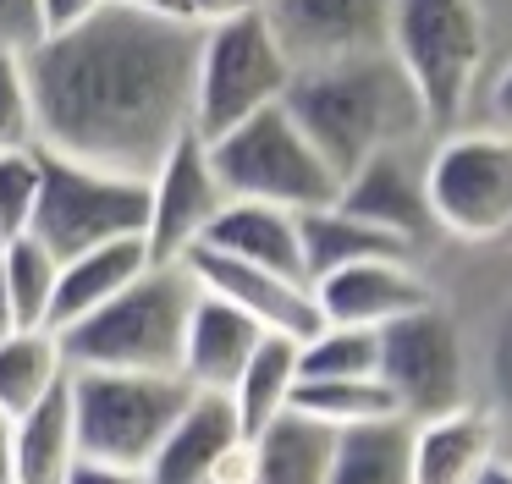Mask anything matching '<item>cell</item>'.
Here are the masks:
<instances>
[{
	"mask_svg": "<svg viewBox=\"0 0 512 484\" xmlns=\"http://www.w3.org/2000/svg\"><path fill=\"white\" fill-rule=\"evenodd\" d=\"M23 66L45 154L149 182L160 160L193 138L199 22L111 6L89 28L39 39Z\"/></svg>",
	"mask_w": 512,
	"mask_h": 484,
	"instance_id": "6da1fadb",
	"label": "cell"
},
{
	"mask_svg": "<svg viewBox=\"0 0 512 484\" xmlns=\"http://www.w3.org/2000/svg\"><path fill=\"white\" fill-rule=\"evenodd\" d=\"M287 116L320 149V160L336 171V182H347L375 154L408 149L430 127L424 99L413 94L408 72L391 61V50L364 55V61H342V66H320V72H298L287 94Z\"/></svg>",
	"mask_w": 512,
	"mask_h": 484,
	"instance_id": "7a4b0ae2",
	"label": "cell"
},
{
	"mask_svg": "<svg viewBox=\"0 0 512 484\" xmlns=\"http://www.w3.org/2000/svg\"><path fill=\"white\" fill-rule=\"evenodd\" d=\"M199 303L188 264H155L122 297L94 308L89 319L56 330L67 369L89 374H182V341Z\"/></svg>",
	"mask_w": 512,
	"mask_h": 484,
	"instance_id": "3957f363",
	"label": "cell"
},
{
	"mask_svg": "<svg viewBox=\"0 0 512 484\" xmlns=\"http://www.w3.org/2000/svg\"><path fill=\"white\" fill-rule=\"evenodd\" d=\"M292 61L281 50L265 11H248L237 22L199 28V72H193V138L215 143L243 121L287 105Z\"/></svg>",
	"mask_w": 512,
	"mask_h": 484,
	"instance_id": "277c9868",
	"label": "cell"
},
{
	"mask_svg": "<svg viewBox=\"0 0 512 484\" xmlns=\"http://www.w3.org/2000/svg\"><path fill=\"white\" fill-rule=\"evenodd\" d=\"M78 451L94 468H133L144 473L155 462L160 440L193 402V385L182 374H89L78 369L67 380Z\"/></svg>",
	"mask_w": 512,
	"mask_h": 484,
	"instance_id": "5b68a950",
	"label": "cell"
},
{
	"mask_svg": "<svg viewBox=\"0 0 512 484\" xmlns=\"http://www.w3.org/2000/svg\"><path fill=\"white\" fill-rule=\"evenodd\" d=\"M204 149H210V165L232 204H270V209H287V215H314V209H331L336 193H342L336 171L303 138V127L287 116V105L243 121L237 132L204 143Z\"/></svg>",
	"mask_w": 512,
	"mask_h": 484,
	"instance_id": "8992f818",
	"label": "cell"
},
{
	"mask_svg": "<svg viewBox=\"0 0 512 484\" xmlns=\"http://www.w3.org/2000/svg\"><path fill=\"white\" fill-rule=\"evenodd\" d=\"M391 61L424 99L430 127H446L474 94L485 66V11L479 0H391Z\"/></svg>",
	"mask_w": 512,
	"mask_h": 484,
	"instance_id": "52a82bcc",
	"label": "cell"
},
{
	"mask_svg": "<svg viewBox=\"0 0 512 484\" xmlns=\"http://www.w3.org/2000/svg\"><path fill=\"white\" fill-rule=\"evenodd\" d=\"M144 226H149V182L45 154V182H39V209L28 237L45 242L61 264L105 248V242L144 237Z\"/></svg>",
	"mask_w": 512,
	"mask_h": 484,
	"instance_id": "ba28073f",
	"label": "cell"
},
{
	"mask_svg": "<svg viewBox=\"0 0 512 484\" xmlns=\"http://www.w3.org/2000/svg\"><path fill=\"white\" fill-rule=\"evenodd\" d=\"M435 231L457 242H512V132H452L424 160Z\"/></svg>",
	"mask_w": 512,
	"mask_h": 484,
	"instance_id": "9c48e42d",
	"label": "cell"
},
{
	"mask_svg": "<svg viewBox=\"0 0 512 484\" xmlns=\"http://www.w3.org/2000/svg\"><path fill=\"white\" fill-rule=\"evenodd\" d=\"M380 385H386L397 418H408V424H430V418H446L474 402L463 330L441 303L380 330Z\"/></svg>",
	"mask_w": 512,
	"mask_h": 484,
	"instance_id": "30bf717a",
	"label": "cell"
},
{
	"mask_svg": "<svg viewBox=\"0 0 512 484\" xmlns=\"http://www.w3.org/2000/svg\"><path fill=\"white\" fill-rule=\"evenodd\" d=\"M232 204L210 165V149L199 138H182L177 149L160 160V171L149 176V259L155 264H188L204 248L210 226L221 220V209Z\"/></svg>",
	"mask_w": 512,
	"mask_h": 484,
	"instance_id": "8fae6325",
	"label": "cell"
},
{
	"mask_svg": "<svg viewBox=\"0 0 512 484\" xmlns=\"http://www.w3.org/2000/svg\"><path fill=\"white\" fill-rule=\"evenodd\" d=\"M292 72L364 61L391 50V0H265Z\"/></svg>",
	"mask_w": 512,
	"mask_h": 484,
	"instance_id": "7c38bea8",
	"label": "cell"
},
{
	"mask_svg": "<svg viewBox=\"0 0 512 484\" xmlns=\"http://www.w3.org/2000/svg\"><path fill=\"white\" fill-rule=\"evenodd\" d=\"M320 325H347V330H391L397 319L430 308V286L413 270V259H369V264H347L331 270L309 286Z\"/></svg>",
	"mask_w": 512,
	"mask_h": 484,
	"instance_id": "4fadbf2b",
	"label": "cell"
},
{
	"mask_svg": "<svg viewBox=\"0 0 512 484\" xmlns=\"http://www.w3.org/2000/svg\"><path fill=\"white\" fill-rule=\"evenodd\" d=\"M199 292L232 303L237 314H248L265 336H287V341H309L320 330V308H314V292L303 281H287V275L254 270V264L221 259V253H193L188 259Z\"/></svg>",
	"mask_w": 512,
	"mask_h": 484,
	"instance_id": "5bb4252c",
	"label": "cell"
},
{
	"mask_svg": "<svg viewBox=\"0 0 512 484\" xmlns=\"http://www.w3.org/2000/svg\"><path fill=\"white\" fill-rule=\"evenodd\" d=\"M336 209H347L353 220L386 231V237L408 242L419 253L424 231H435L430 198H424V160H413L408 149L375 154L369 165H358L336 193Z\"/></svg>",
	"mask_w": 512,
	"mask_h": 484,
	"instance_id": "9a60e30c",
	"label": "cell"
},
{
	"mask_svg": "<svg viewBox=\"0 0 512 484\" xmlns=\"http://www.w3.org/2000/svg\"><path fill=\"white\" fill-rule=\"evenodd\" d=\"M501 446L507 440L479 402L413 424V484H485L490 468L507 457Z\"/></svg>",
	"mask_w": 512,
	"mask_h": 484,
	"instance_id": "2e32d148",
	"label": "cell"
},
{
	"mask_svg": "<svg viewBox=\"0 0 512 484\" xmlns=\"http://www.w3.org/2000/svg\"><path fill=\"white\" fill-rule=\"evenodd\" d=\"M243 440L232 396L221 391H193V402L182 407V418L171 424V435L160 440L155 462H149V484H204L215 473V462Z\"/></svg>",
	"mask_w": 512,
	"mask_h": 484,
	"instance_id": "e0dca14e",
	"label": "cell"
},
{
	"mask_svg": "<svg viewBox=\"0 0 512 484\" xmlns=\"http://www.w3.org/2000/svg\"><path fill=\"white\" fill-rule=\"evenodd\" d=\"M259 341H265V330H259L248 314H237L232 303L199 292L193 319H188V341H182V380H188L193 391L232 396L237 374L248 369V358L259 352Z\"/></svg>",
	"mask_w": 512,
	"mask_h": 484,
	"instance_id": "ac0fdd59",
	"label": "cell"
},
{
	"mask_svg": "<svg viewBox=\"0 0 512 484\" xmlns=\"http://www.w3.org/2000/svg\"><path fill=\"white\" fill-rule=\"evenodd\" d=\"M204 253H221V259L254 264V270L309 286V270H303V215H287V209L226 204L221 220L210 226V237H204Z\"/></svg>",
	"mask_w": 512,
	"mask_h": 484,
	"instance_id": "d6986e66",
	"label": "cell"
},
{
	"mask_svg": "<svg viewBox=\"0 0 512 484\" xmlns=\"http://www.w3.org/2000/svg\"><path fill=\"white\" fill-rule=\"evenodd\" d=\"M155 270L149 259V242L144 237H127V242H105L94 253H78V259L61 264V281H56V314H50V330H67L78 319H89L94 308H105L111 297H122L138 275Z\"/></svg>",
	"mask_w": 512,
	"mask_h": 484,
	"instance_id": "ffe728a7",
	"label": "cell"
},
{
	"mask_svg": "<svg viewBox=\"0 0 512 484\" xmlns=\"http://www.w3.org/2000/svg\"><path fill=\"white\" fill-rule=\"evenodd\" d=\"M78 462L83 451H78V424H72V396L61 385L50 402H39L28 418L12 424V484H67L78 473Z\"/></svg>",
	"mask_w": 512,
	"mask_h": 484,
	"instance_id": "44dd1931",
	"label": "cell"
},
{
	"mask_svg": "<svg viewBox=\"0 0 512 484\" xmlns=\"http://www.w3.org/2000/svg\"><path fill=\"white\" fill-rule=\"evenodd\" d=\"M67 352H61L56 330H17L12 341H0V418L17 424L39 402L67 385Z\"/></svg>",
	"mask_w": 512,
	"mask_h": 484,
	"instance_id": "7402d4cb",
	"label": "cell"
},
{
	"mask_svg": "<svg viewBox=\"0 0 512 484\" xmlns=\"http://www.w3.org/2000/svg\"><path fill=\"white\" fill-rule=\"evenodd\" d=\"M369 259H413V248L386 237V231H375V226H364V220H353L336 204L303 215V270H309V286L331 270L369 264Z\"/></svg>",
	"mask_w": 512,
	"mask_h": 484,
	"instance_id": "603a6c76",
	"label": "cell"
},
{
	"mask_svg": "<svg viewBox=\"0 0 512 484\" xmlns=\"http://www.w3.org/2000/svg\"><path fill=\"white\" fill-rule=\"evenodd\" d=\"M292 391H298V341L287 336H265L259 352L248 358V369L237 374L232 385V407H237V424L243 435H265L270 424L292 413Z\"/></svg>",
	"mask_w": 512,
	"mask_h": 484,
	"instance_id": "cb8c5ba5",
	"label": "cell"
},
{
	"mask_svg": "<svg viewBox=\"0 0 512 484\" xmlns=\"http://www.w3.org/2000/svg\"><path fill=\"white\" fill-rule=\"evenodd\" d=\"M331 484H413V424L386 418L336 435Z\"/></svg>",
	"mask_w": 512,
	"mask_h": 484,
	"instance_id": "d4e9b609",
	"label": "cell"
},
{
	"mask_svg": "<svg viewBox=\"0 0 512 484\" xmlns=\"http://www.w3.org/2000/svg\"><path fill=\"white\" fill-rule=\"evenodd\" d=\"M331 451H336L331 429L287 413L265 435H254V462H259L254 484H331Z\"/></svg>",
	"mask_w": 512,
	"mask_h": 484,
	"instance_id": "484cf974",
	"label": "cell"
},
{
	"mask_svg": "<svg viewBox=\"0 0 512 484\" xmlns=\"http://www.w3.org/2000/svg\"><path fill=\"white\" fill-rule=\"evenodd\" d=\"M56 281H61V259L34 237H17L0 248V286L12 303L17 330H50L56 314Z\"/></svg>",
	"mask_w": 512,
	"mask_h": 484,
	"instance_id": "4316f807",
	"label": "cell"
},
{
	"mask_svg": "<svg viewBox=\"0 0 512 484\" xmlns=\"http://www.w3.org/2000/svg\"><path fill=\"white\" fill-rule=\"evenodd\" d=\"M292 413L320 424V429H331V435H347V429L397 418V407H391V396L380 380H298Z\"/></svg>",
	"mask_w": 512,
	"mask_h": 484,
	"instance_id": "83f0119b",
	"label": "cell"
},
{
	"mask_svg": "<svg viewBox=\"0 0 512 484\" xmlns=\"http://www.w3.org/2000/svg\"><path fill=\"white\" fill-rule=\"evenodd\" d=\"M298 380H380V336L320 325L309 341H298Z\"/></svg>",
	"mask_w": 512,
	"mask_h": 484,
	"instance_id": "f1b7e54d",
	"label": "cell"
},
{
	"mask_svg": "<svg viewBox=\"0 0 512 484\" xmlns=\"http://www.w3.org/2000/svg\"><path fill=\"white\" fill-rule=\"evenodd\" d=\"M479 407L496 418L501 440H507V429H512V275L485 325V402Z\"/></svg>",
	"mask_w": 512,
	"mask_h": 484,
	"instance_id": "f546056e",
	"label": "cell"
},
{
	"mask_svg": "<svg viewBox=\"0 0 512 484\" xmlns=\"http://www.w3.org/2000/svg\"><path fill=\"white\" fill-rule=\"evenodd\" d=\"M39 182H45V154L39 149L0 154V237L6 242H17V237L34 231Z\"/></svg>",
	"mask_w": 512,
	"mask_h": 484,
	"instance_id": "4dcf8cb0",
	"label": "cell"
},
{
	"mask_svg": "<svg viewBox=\"0 0 512 484\" xmlns=\"http://www.w3.org/2000/svg\"><path fill=\"white\" fill-rule=\"evenodd\" d=\"M39 149V105L23 55H0V154Z\"/></svg>",
	"mask_w": 512,
	"mask_h": 484,
	"instance_id": "1f68e13d",
	"label": "cell"
},
{
	"mask_svg": "<svg viewBox=\"0 0 512 484\" xmlns=\"http://www.w3.org/2000/svg\"><path fill=\"white\" fill-rule=\"evenodd\" d=\"M39 39V0H0V55H28Z\"/></svg>",
	"mask_w": 512,
	"mask_h": 484,
	"instance_id": "d6a6232c",
	"label": "cell"
},
{
	"mask_svg": "<svg viewBox=\"0 0 512 484\" xmlns=\"http://www.w3.org/2000/svg\"><path fill=\"white\" fill-rule=\"evenodd\" d=\"M116 0H39V28H45V39H56V33H72V28H89L94 17H105Z\"/></svg>",
	"mask_w": 512,
	"mask_h": 484,
	"instance_id": "836d02e7",
	"label": "cell"
},
{
	"mask_svg": "<svg viewBox=\"0 0 512 484\" xmlns=\"http://www.w3.org/2000/svg\"><path fill=\"white\" fill-rule=\"evenodd\" d=\"M248 11H265V0H188V17L199 28H215V22H237Z\"/></svg>",
	"mask_w": 512,
	"mask_h": 484,
	"instance_id": "e575fe53",
	"label": "cell"
},
{
	"mask_svg": "<svg viewBox=\"0 0 512 484\" xmlns=\"http://www.w3.org/2000/svg\"><path fill=\"white\" fill-rule=\"evenodd\" d=\"M254 468H259V462H254V440L243 435V440H237V446L226 451L221 462H215L210 484H254Z\"/></svg>",
	"mask_w": 512,
	"mask_h": 484,
	"instance_id": "d590c367",
	"label": "cell"
},
{
	"mask_svg": "<svg viewBox=\"0 0 512 484\" xmlns=\"http://www.w3.org/2000/svg\"><path fill=\"white\" fill-rule=\"evenodd\" d=\"M67 484H149V473H133V468H94V462H78Z\"/></svg>",
	"mask_w": 512,
	"mask_h": 484,
	"instance_id": "8d00e7d4",
	"label": "cell"
},
{
	"mask_svg": "<svg viewBox=\"0 0 512 484\" xmlns=\"http://www.w3.org/2000/svg\"><path fill=\"white\" fill-rule=\"evenodd\" d=\"M122 11H138V17H166V22H193L188 0H116Z\"/></svg>",
	"mask_w": 512,
	"mask_h": 484,
	"instance_id": "74e56055",
	"label": "cell"
},
{
	"mask_svg": "<svg viewBox=\"0 0 512 484\" xmlns=\"http://www.w3.org/2000/svg\"><path fill=\"white\" fill-rule=\"evenodd\" d=\"M490 110H496V132H512V66L490 88Z\"/></svg>",
	"mask_w": 512,
	"mask_h": 484,
	"instance_id": "f35d334b",
	"label": "cell"
},
{
	"mask_svg": "<svg viewBox=\"0 0 512 484\" xmlns=\"http://www.w3.org/2000/svg\"><path fill=\"white\" fill-rule=\"evenodd\" d=\"M0 484H12V424L0 418Z\"/></svg>",
	"mask_w": 512,
	"mask_h": 484,
	"instance_id": "ab89813d",
	"label": "cell"
},
{
	"mask_svg": "<svg viewBox=\"0 0 512 484\" xmlns=\"http://www.w3.org/2000/svg\"><path fill=\"white\" fill-rule=\"evenodd\" d=\"M17 336V319H12V303H6V286H0V341Z\"/></svg>",
	"mask_w": 512,
	"mask_h": 484,
	"instance_id": "60d3db41",
	"label": "cell"
},
{
	"mask_svg": "<svg viewBox=\"0 0 512 484\" xmlns=\"http://www.w3.org/2000/svg\"><path fill=\"white\" fill-rule=\"evenodd\" d=\"M485 484H512V457H501L496 468H490V479Z\"/></svg>",
	"mask_w": 512,
	"mask_h": 484,
	"instance_id": "b9f144b4",
	"label": "cell"
},
{
	"mask_svg": "<svg viewBox=\"0 0 512 484\" xmlns=\"http://www.w3.org/2000/svg\"><path fill=\"white\" fill-rule=\"evenodd\" d=\"M0 248H6V237H0Z\"/></svg>",
	"mask_w": 512,
	"mask_h": 484,
	"instance_id": "7bdbcfd3",
	"label": "cell"
},
{
	"mask_svg": "<svg viewBox=\"0 0 512 484\" xmlns=\"http://www.w3.org/2000/svg\"><path fill=\"white\" fill-rule=\"evenodd\" d=\"M204 484H210V479H204Z\"/></svg>",
	"mask_w": 512,
	"mask_h": 484,
	"instance_id": "ee69618b",
	"label": "cell"
}]
</instances>
